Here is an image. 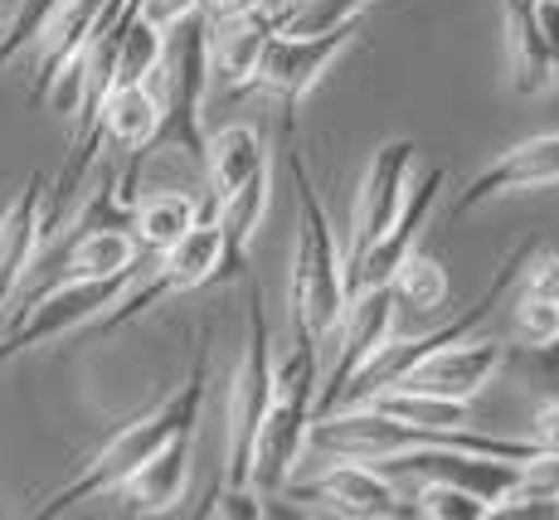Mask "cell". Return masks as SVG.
Masks as SVG:
<instances>
[{"label": "cell", "mask_w": 559, "mask_h": 520, "mask_svg": "<svg viewBox=\"0 0 559 520\" xmlns=\"http://www.w3.org/2000/svg\"><path fill=\"white\" fill-rule=\"evenodd\" d=\"M507 361V341L497 335H462L457 345H443V351L424 355L414 370L400 375V389H418V394H443V399H477L481 389L491 385V375ZM394 389V385H390Z\"/></svg>", "instance_id": "11"}, {"label": "cell", "mask_w": 559, "mask_h": 520, "mask_svg": "<svg viewBox=\"0 0 559 520\" xmlns=\"http://www.w3.org/2000/svg\"><path fill=\"white\" fill-rule=\"evenodd\" d=\"M204 176H210V210H200V220H214V204L224 194H234L243 180H253L258 170H267V146L258 142L253 127H224V132L204 137Z\"/></svg>", "instance_id": "18"}, {"label": "cell", "mask_w": 559, "mask_h": 520, "mask_svg": "<svg viewBox=\"0 0 559 520\" xmlns=\"http://www.w3.org/2000/svg\"><path fill=\"white\" fill-rule=\"evenodd\" d=\"M356 25L346 29H331V35H267V45L258 49V63L249 73V88L277 93L283 103H302V97L321 83L326 63L336 59L341 49L350 45Z\"/></svg>", "instance_id": "9"}, {"label": "cell", "mask_w": 559, "mask_h": 520, "mask_svg": "<svg viewBox=\"0 0 559 520\" xmlns=\"http://www.w3.org/2000/svg\"><path fill=\"white\" fill-rule=\"evenodd\" d=\"M555 180H559V132H545V137H531V142L501 151L491 166H481L453 200V214H472L477 204L497 200V194L540 190V186H555Z\"/></svg>", "instance_id": "14"}, {"label": "cell", "mask_w": 559, "mask_h": 520, "mask_svg": "<svg viewBox=\"0 0 559 520\" xmlns=\"http://www.w3.org/2000/svg\"><path fill=\"white\" fill-rule=\"evenodd\" d=\"M214 277H224V234L214 220H195L186 234L176 238L170 248H160L156 263H152V277L146 283H127L122 297L112 302V311L98 321V331H117L127 327V321H136L142 311H152L160 297H170V292H190V287H204L214 283Z\"/></svg>", "instance_id": "6"}, {"label": "cell", "mask_w": 559, "mask_h": 520, "mask_svg": "<svg viewBox=\"0 0 559 520\" xmlns=\"http://www.w3.org/2000/svg\"><path fill=\"white\" fill-rule=\"evenodd\" d=\"M380 0H283L273 10L277 35H331V29L360 25V15Z\"/></svg>", "instance_id": "21"}, {"label": "cell", "mask_w": 559, "mask_h": 520, "mask_svg": "<svg viewBox=\"0 0 559 520\" xmlns=\"http://www.w3.org/2000/svg\"><path fill=\"white\" fill-rule=\"evenodd\" d=\"M160 132L156 146L170 142L180 146L190 161H204V93H210V20L186 15L180 25H170L166 54H160Z\"/></svg>", "instance_id": "4"}, {"label": "cell", "mask_w": 559, "mask_h": 520, "mask_svg": "<svg viewBox=\"0 0 559 520\" xmlns=\"http://www.w3.org/2000/svg\"><path fill=\"white\" fill-rule=\"evenodd\" d=\"M297 103H283V161L297 190V244H293V317H302V327L317 335H331L346 317V258H341L336 229L326 220V204L317 194V180L307 170L302 142L293 132Z\"/></svg>", "instance_id": "1"}, {"label": "cell", "mask_w": 559, "mask_h": 520, "mask_svg": "<svg viewBox=\"0 0 559 520\" xmlns=\"http://www.w3.org/2000/svg\"><path fill=\"white\" fill-rule=\"evenodd\" d=\"M200 220V204L190 194H152V200H136L132 204V238L142 253H160L170 248L190 224Z\"/></svg>", "instance_id": "19"}, {"label": "cell", "mask_w": 559, "mask_h": 520, "mask_svg": "<svg viewBox=\"0 0 559 520\" xmlns=\"http://www.w3.org/2000/svg\"><path fill=\"white\" fill-rule=\"evenodd\" d=\"M200 10V0H142V15L152 20L156 29H170V25H180L186 15H195Z\"/></svg>", "instance_id": "27"}, {"label": "cell", "mask_w": 559, "mask_h": 520, "mask_svg": "<svg viewBox=\"0 0 559 520\" xmlns=\"http://www.w3.org/2000/svg\"><path fill=\"white\" fill-rule=\"evenodd\" d=\"M293 501H326L336 516H356V520L414 516V501H404V496L394 492L390 476L374 472L370 462H350V458H341V468L293 486Z\"/></svg>", "instance_id": "13"}, {"label": "cell", "mask_w": 559, "mask_h": 520, "mask_svg": "<svg viewBox=\"0 0 559 520\" xmlns=\"http://www.w3.org/2000/svg\"><path fill=\"white\" fill-rule=\"evenodd\" d=\"M59 5L63 0H20V10L10 15V25H0L5 29V35H0V69H5L25 45H35V39L45 35L49 20L59 15Z\"/></svg>", "instance_id": "26"}, {"label": "cell", "mask_w": 559, "mask_h": 520, "mask_svg": "<svg viewBox=\"0 0 559 520\" xmlns=\"http://www.w3.org/2000/svg\"><path fill=\"white\" fill-rule=\"evenodd\" d=\"M531 438H535V448H540V452H555V458H559V404H545L540 414H535V433H531Z\"/></svg>", "instance_id": "28"}, {"label": "cell", "mask_w": 559, "mask_h": 520, "mask_svg": "<svg viewBox=\"0 0 559 520\" xmlns=\"http://www.w3.org/2000/svg\"><path fill=\"white\" fill-rule=\"evenodd\" d=\"M394 297H390V287H360V292H350V302H346V317H341V351H336V365L326 370V379L317 385V414H331V409L341 404V394H346V385H350V375L360 370L365 361H370L374 351H380L384 341H390V327H394Z\"/></svg>", "instance_id": "10"}, {"label": "cell", "mask_w": 559, "mask_h": 520, "mask_svg": "<svg viewBox=\"0 0 559 520\" xmlns=\"http://www.w3.org/2000/svg\"><path fill=\"white\" fill-rule=\"evenodd\" d=\"M0 25H5V10H0Z\"/></svg>", "instance_id": "31"}, {"label": "cell", "mask_w": 559, "mask_h": 520, "mask_svg": "<svg viewBox=\"0 0 559 520\" xmlns=\"http://www.w3.org/2000/svg\"><path fill=\"white\" fill-rule=\"evenodd\" d=\"M384 287H390L394 307H404V311H438L448 302V273L428 253H408Z\"/></svg>", "instance_id": "23"}, {"label": "cell", "mask_w": 559, "mask_h": 520, "mask_svg": "<svg viewBox=\"0 0 559 520\" xmlns=\"http://www.w3.org/2000/svg\"><path fill=\"white\" fill-rule=\"evenodd\" d=\"M535 10H540V29H545V45H550V69L559 83V0H535Z\"/></svg>", "instance_id": "29"}, {"label": "cell", "mask_w": 559, "mask_h": 520, "mask_svg": "<svg viewBox=\"0 0 559 520\" xmlns=\"http://www.w3.org/2000/svg\"><path fill=\"white\" fill-rule=\"evenodd\" d=\"M414 161H418V146L408 142V137H390V142L374 146L370 166H365V180L356 190V210H350V258L390 229V220L404 204Z\"/></svg>", "instance_id": "12"}, {"label": "cell", "mask_w": 559, "mask_h": 520, "mask_svg": "<svg viewBox=\"0 0 559 520\" xmlns=\"http://www.w3.org/2000/svg\"><path fill=\"white\" fill-rule=\"evenodd\" d=\"M507 20V59H511V88L521 97H540L555 88V69H550V45L540 29V10L535 0H507L501 5Z\"/></svg>", "instance_id": "17"}, {"label": "cell", "mask_w": 559, "mask_h": 520, "mask_svg": "<svg viewBox=\"0 0 559 520\" xmlns=\"http://www.w3.org/2000/svg\"><path fill=\"white\" fill-rule=\"evenodd\" d=\"M263 0H200V15L210 20H229V15H243V10H258Z\"/></svg>", "instance_id": "30"}, {"label": "cell", "mask_w": 559, "mask_h": 520, "mask_svg": "<svg viewBox=\"0 0 559 520\" xmlns=\"http://www.w3.org/2000/svg\"><path fill=\"white\" fill-rule=\"evenodd\" d=\"M414 516L418 520H487V501L477 492L457 482H443V476H428L414 496Z\"/></svg>", "instance_id": "24"}, {"label": "cell", "mask_w": 559, "mask_h": 520, "mask_svg": "<svg viewBox=\"0 0 559 520\" xmlns=\"http://www.w3.org/2000/svg\"><path fill=\"white\" fill-rule=\"evenodd\" d=\"M136 268H142V258H136L132 268H122V273L73 277V283L49 287L45 297H39L35 307L25 311V317L10 321L5 341H0V361H10V355H20V351H35V345L53 341V335H63V331L83 327V321H93L103 307H112V302L122 297V287L136 277Z\"/></svg>", "instance_id": "7"}, {"label": "cell", "mask_w": 559, "mask_h": 520, "mask_svg": "<svg viewBox=\"0 0 559 520\" xmlns=\"http://www.w3.org/2000/svg\"><path fill=\"white\" fill-rule=\"evenodd\" d=\"M39 204H45V176H29L20 194L10 200V210L0 214V307L10 302V292L20 287V277L35 268L39 253Z\"/></svg>", "instance_id": "16"}, {"label": "cell", "mask_w": 559, "mask_h": 520, "mask_svg": "<svg viewBox=\"0 0 559 520\" xmlns=\"http://www.w3.org/2000/svg\"><path fill=\"white\" fill-rule=\"evenodd\" d=\"M443 180H448L443 166H428L424 176L414 180V190H404V204H400V214L390 220V229L374 238V244H365L356 258H346V292L390 283V273L404 263L408 253H414L418 234L428 229V214H433Z\"/></svg>", "instance_id": "8"}, {"label": "cell", "mask_w": 559, "mask_h": 520, "mask_svg": "<svg viewBox=\"0 0 559 520\" xmlns=\"http://www.w3.org/2000/svg\"><path fill=\"white\" fill-rule=\"evenodd\" d=\"M210 335H200V345H195V355H190V375H186V385L176 389V394H166L160 404L152 409V414H142V418H132L122 433H112V438L98 448V458L88 462L79 476H73L69 486H59V492L49 496L45 506H39V520H53V516H63V511H73V506H83V501H98V496L107 492H117V486L127 482L136 468H142L146 458H156L160 448H166L170 438H176L180 428H195L200 424V404H204V385H210Z\"/></svg>", "instance_id": "2"}, {"label": "cell", "mask_w": 559, "mask_h": 520, "mask_svg": "<svg viewBox=\"0 0 559 520\" xmlns=\"http://www.w3.org/2000/svg\"><path fill=\"white\" fill-rule=\"evenodd\" d=\"M370 409L390 418H404V424H418V428H467L472 414H467V399H443V394H418V389H380V394L365 399Z\"/></svg>", "instance_id": "20"}, {"label": "cell", "mask_w": 559, "mask_h": 520, "mask_svg": "<svg viewBox=\"0 0 559 520\" xmlns=\"http://www.w3.org/2000/svg\"><path fill=\"white\" fill-rule=\"evenodd\" d=\"M511 335L531 351H550L559 345V302L531 297V292H515L511 302Z\"/></svg>", "instance_id": "25"}, {"label": "cell", "mask_w": 559, "mask_h": 520, "mask_svg": "<svg viewBox=\"0 0 559 520\" xmlns=\"http://www.w3.org/2000/svg\"><path fill=\"white\" fill-rule=\"evenodd\" d=\"M160 54H166V29H156L152 20L136 10L127 20L122 39H117V54H112V83L107 88H127V83H146L152 73L160 69Z\"/></svg>", "instance_id": "22"}, {"label": "cell", "mask_w": 559, "mask_h": 520, "mask_svg": "<svg viewBox=\"0 0 559 520\" xmlns=\"http://www.w3.org/2000/svg\"><path fill=\"white\" fill-rule=\"evenodd\" d=\"M273 399V345H267L263 292L249 287V331H243V355L229 385V438H224V486L243 492L253 468V438Z\"/></svg>", "instance_id": "5"}, {"label": "cell", "mask_w": 559, "mask_h": 520, "mask_svg": "<svg viewBox=\"0 0 559 520\" xmlns=\"http://www.w3.org/2000/svg\"><path fill=\"white\" fill-rule=\"evenodd\" d=\"M317 385H321V345L302 327V317H293V351L273 365V399H267V414L253 438L249 486L258 496L283 492L293 468L302 462L311 418H317Z\"/></svg>", "instance_id": "3"}, {"label": "cell", "mask_w": 559, "mask_h": 520, "mask_svg": "<svg viewBox=\"0 0 559 520\" xmlns=\"http://www.w3.org/2000/svg\"><path fill=\"white\" fill-rule=\"evenodd\" d=\"M200 428V424H195ZM195 428H180L156 458H146L142 468L117 486L127 516H160L186 496V476H190V452H195Z\"/></svg>", "instance_id": "15"}]
</instances>
